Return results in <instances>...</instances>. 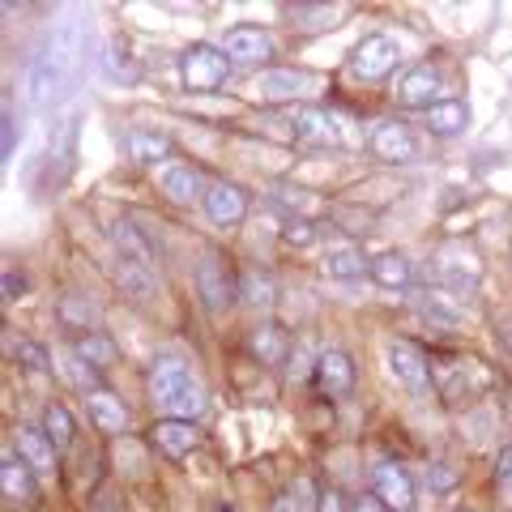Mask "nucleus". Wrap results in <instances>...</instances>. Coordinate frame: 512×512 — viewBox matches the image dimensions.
<instances>
[{
    "label": "nucleus",
    "mask_w": 512,
    "mask_h": 512,
    "mask_svg": "<svg viewBox=\"0 0 512 512\" xmlns=\"http://www.w3.org/2000/svg\"><path fill=\"white\" fill-rule=\"evenodd\" d=\"M124 146H128V154H133V163H146V167H154V163H163V158L171 154V137H163V133H150V128H133Z\"/></svg>",
    "instance_id": "412c9836"
},
{
    "label": "nucleus",
    "mask_w": 512,
    "mask_h": 512,
    "mask_svg": "<svg viewBox=\"0 0 512 512\" xmlns=\"http://www.w3.org/2000/svg\"><path fill=\"white\" fill-rule=\"evenodd\" d=\"M269 201L282 205V210H291V218H303V214L312 210V197H303V192H286V188L269 192Z\"/></svg>",
    "instance_id": "f704fd0d"
},
{
    "label": "nucleus",
    "mask_w": 512,
    "mask_h": 512,
    "mask_svg": "<svg viewBox=\"0 0 512 512\" xmlns=\"http://www.w3.org/2000/svg\"><path fill=\"white\" fill-rule=\"evenodd\" d=\"M73 359H82L90 372H103V367H111L120 359V350H116V342H111L107 333L94 329V333H82V338L73 342Z\"/></svg>",
    "instance_id": "6ab92c4d"
},
{
    "label": "nucleus",
    "mask_w": 512,
    "mask_h": 512,
    "mask_svg": "<svg viewBox=\"0 0 512 512\" xmlns=\"http://www.w3.org/2000/svg\"><path fill=\"white\" fill-rule=\"evenodd\" d=\"M94 316H99V312H94V303H86L82 295H64V299H60V325L73 329L77 338H82V333H94V329H90Z\"/></svg>",
    "instance_id": "c756f323"
},
{
    "label": "nucleus",
    "mask_w": 512,
    "mask_h": 512,
    "mask_svg": "<svg viewBox=\"0 0 512 512\" xmlns=\"http://www.w3.org/2000/svg\"><path fill=\"white\" fill-rule=\"evenodd\" d=\"M397 60H402V43L393 35H367L355 43V52H350V69H355L363 82H380L384 73H393Z\"/></svg>",
    "instance_id": "f03ea898"
},
{
    "label": "nucleus",
    "mask_w": 512,
    "mask_h": 512,
    "mask_svg": "<svg viewBox=\"0 0 512 512\" xmlns=\"http://www.w3.org/2000/svg\"><path fill=\"white\" fill-rule=\"evenodd\" d=\"M22 295H26V278L9 269V274H5V299H22Z\"/></svg>",
    "instance_id": "4c0bfd02"
},
{
    "label": "nucleus",
    "mask_w": 512,
    "mask_h": 512,
    "mask_svg": "<svg viewBox=\"0 0 512 512\" xmlns=\"http://www.w3.org/2000/svg\"><path fill=\"white\" fill-rule=\"evenodd\" d=\"M192 376H188V367H184V359H175V355H158L154 363H150V397L158 406H167L175 393L184 389Z\"/></svg>",
    "instance_id": "4468645a"
},
{
    "label": "nucleus",
    "mask_w": 512,
    "mask_h": 512,
    "mask_svg": "<svg viewBox=\"0 0 512 512\" xmlns=\"http://www.w3.org/2000/svg\"><path fill=\"white\" fill-rule=\"evenodd\" d=\"M222 52H227L231 64H244V69H256V64H269L278 56L274 35L261 26H235L222 35Z\"/></svg>",
    "instance_id": "7ed1b4c3"
},
{
    "label": "nucleus",
    "mask_w": 512,
    "mask_h": 512,
    "mask_svg": "<svg viewBox=\"0 0 512 512\" xmlns=\"http://www.w3.org/2000/svg\"><path fill=\"white\" fill-rule=\"evenodd\" d=\"M295 137L308 141V146H346V133H342V116H333L325 107H299L295 111Z\"/></svg>",
    "instance_id": "0eeeda50"
},
{
    "label": "nucleus",
    "mask_w": 512,
    "mask_h": 512,
    "mask_svg": "<svg viewBox=\"0 0 512 512\" xmlns=\"http://www.w3.org/2000/svg\"><path fill=\"white\" fill-rule=\"evenodd\" d=\"M239 299H244L248 308H256V312H269L278 303L274 278L261 274V269H244V274H239Z\"/></svg>",
    "instance_id": "4be33fe9"
},
{
    "label": "nucleus",
    "mask_w": 512,
    "mask_h": 512,
    "mask_svg": "<svg viewBox=\"0 0 512 512\" xmlns=\"http://www.w3.org/2000/svg\"><path fill=\"white\" fill-rule=\"evenodd\" d=\"M163 410L171 414V419H184V423H192V419H197V414L205 410V393H201V384H197V380H188L184 389L175 393Z\"/></svg>",
    "instance_id": "2f4dec72"
},
{
    "label": "nucleus",
    "mask_w": 512,
    "mask_h": 512,
    "mask_svg": "<svg viewBox=\"0 0 512 512\" xmlns=\"http://www.w3.org/2000/svg\"><path fill=\"white\" fill-rule=\"evenodd\" d=\"M316 512H342L338 491H325V495H320V508H316Z\"/></svg>",
    "instance_id": "ea45409f"
},
{
    "label": "nucleus",
    "mask_w": 512,
    "mask_h": 512,
    "mask_svg": "<svg viewBox=\"0 0 512 512\" xmlns=\"http://www.w3.org/2000/svg\"><path fill=\"white\" fill-rule=\"evenodd\" d=\"M470 124V107L461 99H440L436 107H427V128L436 137H457Z\"/></svg>",
    "instance_id": "aec40b11"
},
{
    "label": "nucleus",
    "mask_w": 512,
    "mask_h": 512,
    "mask_svg": "<svg viewBox=\"0 0 512 512\" xmlns=\"http://www.w3.org/2000/svg\"><path fill=\"white\" fill-rule=\"evenodd\" d=\"M116 282H120L133 299H150V295L158 291L154 278H150V269H141V265H133V261H124V256L116 261Z\"/></svg>",
    "instance_id": "7c9ffc66"
},
{
    "label": "nucleus",
    "mask_w": 512,
    "mask_h": 512,
    "mask_svg": "<svg viewBox=\"0 0 512 512\" xmlns=\"http://www.w3.org/2000/svg\"><path fill=\"white\" fill-rule=\"evenodd\" d=\"M18 453H22V461H26L30 470H47V474L56 470V457H52L56 448H52V440H47L43 431H35V427H22V431H18Z\"/></svg>",
    "instance_id": "5701e85b"
},
{
    "label": "nucleus",
    "mask_w": 512,
    "mask_h": 512,
    "mask_svg": "<svg viewBox=\"0 0 512 512\" xmlns=\"http://www.w3.org/2000/svg\"><path fill=\"white\" fill-rule=\"evenodd\" d=\"M316 508H320V487L312 483L308 474H299L295 483L274 500V508H269V512H316Z\"/></svg>",
    "instance_id": "393cba45"
},
{
    "label": "nucleus",
    "mask_w": 512,
    "mask_h": 512,
    "mask_svg": "<svg viewBox=\"0 0 512 512\" xmlns=\"http://www.w3.org/2000/svg\"><path fill=\"white\" fill-rule=\"evenodd\" d=\"M350 512H389V508H384V504L376 500V495H363V500L350 504Z\"/></svg>",
    "instance_id": "58836bf2"
},
{
    "label": "nucleus",
    "mask_w": 512,
    "mask_h": 512,
    "mask_svg": "<svg viewBox=\"0 0 512 512\" xmlns=\"http://www.w3.org/2000/svg\"><path fill=\"white\" fill-rule=\"evenodd\" d=\"M111 239H116V248H120V256L124 261H133V265H141V269H154V261H158V252H154V244L146 235H141L133 222H124V218H116L111 222Z\"/></svg>",
    "instance_id": "dca6fc26"
},
{
    "label": "nucleus",
    "mask_w": 512,
    "mask_h": 512,
    "mask_svg": "<svg viewBox=\"0 0 512 512\" xmlns=\"http://www.w3.org/2000/svg\"><path fill=\"white\" fill-rule=\"evenodd\" d=\"M440 90H444V73L436 64H419V69H410L402 77V86H397V103L402 107H436L440 103Z\"/></svg>",
    "instance_id": "6e6552de"
},
{
    "label": "nucleus",
    "mask_w": 512,
    "mask_h": 512,
    "mask_svg": "<svg viewBox=\"0 0 512 512\" xmlns=\"http://www.w3.org/2000/svg\"><path fill=\"white\" fill-rule=\"evenodd\" d=\"M86 406H90V419H94V427H103V431H124V427H128V410H124V402H120L116 393L99 389V384H94V389H90Z\"/></svg>",
    "instance_id": "a211bd4d"
},
{
    "label": "nucleus",
    "mask_w": 512,
    "mask_h": 512,
    "mask_svg": "<svg viewBox=\"0 0 512 512\" xmlns=\"http://www.w3.org/2000/svg\"><path fill=\"white\" fill-rule=\"evenodd\" d=\"M286 350H291V333H286L282 325H256L252 329V338H248V355L256 363H282L286 359Z\"/></svg>",
    "instance_id": "f3484780"
},
{
    "label": "nucleus",
    "mask_w": 512,
    "mask_h": 512,
    "mask_svg": "<svg viewBox=\"0 0 512 512\" xmlns=\"http://www.w3.org/2000/svg\"><path fill=\"white\" fill-rule=\"evenodd\" d=\"M0 491H5L9 504L35 500V474H30L22 453H13V448H5V457H0Z\"/></svg>",
    "instance_id": "ddd939ff"
},
{
    "label": "nucleus",
    "mask_w": 512,
    "mask_h": 512,
    "mask_svg": "<svg viewBox=\"0 0 512 512\" xmlns=\"http://www.w3.org/2000/svg\"><path fill=\"white\" fill-rule=\"evenodd\" d=\"M372 282L384 291H406L410 286V261L402 252H380L372 261Z\"/></svg>",
    "instance_id": "b1692460"
},
{
    "label": "nucleus",
    "mask_w": 512,
    "mask_h": 512,
    "mask_svg": "<svg viewBox=\"0 0 512 512\" xmlns=\"http://www.w3.org/2000/svg\"><path fill=\"white\" fill-rule=\"evenodd\" d=\"M154 444H158V453L180 461L201 444V431L192 423H184V419H163V423H154Z\"/></svg>",
    "instance_id": "2eb2a0df"
},
{
    "label": "nucleus",
    "mask_w": 512,
    "mask_h": 512,
    "mask_svg": "<svg viewBox=\"0 0 512 512\" xmlns=\"http://www.w3.org/2000/svg\"><path fill=\"white\" fill-rule=\"evenodd\" d=\"M201 205H205V214H210V222H218V227H235V222L248 214V197L235 184H222V180L205 188Z\"/></svg>",
    "instance_id": "f8f14e48"
},
{
    "label": "nucleus",
    "mask_w": 512,
    "mask_h": 512,
    "mask_svg": "<svg viewBox=\"0 0 512 512\" xmlns=\"http://www.w3.org/2000/svg\"><path fill=\"white\" fill-rule=\"evenodd\" d=\"M43 436L52 440V448H69L73 444V436H77L73 414L64 410L60 402H47V410H43Z\"/></svg>",
    "instance_id": "c85d7f7f"
},
{
    "label": "nucleus",
    "mask_w": 512,
    "mask_h": 512,
    "mask_svg": "<svg viewBox=\"0 0 512 512\" xmlns=\"http://www.w3.org/2000/svg\"><path fill=\"white\" fill-rule=\"evenodd\" d=\"M64 82H69V77L56 69L52 56L39 52L35 60H30V69H26V99H30V107H52L60 99Z\"/></svg>",
    "instance_id": "9d476101"
},
{
    "label": "nucleus",
    "mask_w": 512,
    "mask_h": 512,
    "mask_svg": "<svg viewBox=\"0 0 512 512\" xmlns=\"http://www.w3.org/2000/svg\"><path fill=\"white\" fill-rule=\"evenodd\" d=\"M13 355H18V363L26 367V372H52V355H47V346L30 342V338H18Z\"/></svg>",
    "instance_id": "473e14b6"
},
{
    "label": "nucleus",
    "mask_w": 512,
    "mask_h": 512,
    "mask_svg": "<svg viewBox=\"0 0 512 512\" xmlns=\"http://www.w3.org/2000/svg\"><path fill=\"white\" fill-rule=\"evenodd\" d=\"M431 483H436V487H453V474H448V470H436V474H431Z\"/></svg>",
    "instance_id": "a19ab883"
},
{
    "label": "nucleus",
    "mask_w": 512,
    "mask_h": 512,
    "mask_svg": "<svg viewBox=\"0 0 512 512\" xmlns=\"http://www.w3.org/2000/svg\"><path fill=\"white\" fill-rule=\"evenodd\" d=\"M372 487H376V500L389 512H410L414 508V478L406 474L402 461H376Z\"/></svg>",
    "instance_id": "423d86ee"
},
{
    "label": "nucleus",
    "mask_w": 512,
    "mask_h": 512,
    "mask_svg": "<svg viewBox=\"0 0 512 512\" xmlns=\"http://www.w3.org/2000/svg\"><path fill=\"white\" fill-rule=\"evenodd\" d=\"M282 244L308 248V244H316V227H312L308 218H286V222H282Z\"/></svg>",
    "instance_id": "72a5a7b5"
},
{
    "label": "nucleus",
    "mask_w": 512,
    "mask_h": 512,
    "mask_svg": "<svg viewBox=\"0 0 512 512\" xmlns=\"http://www.w3.org/2000/svg\"><path fill=\"white\" fill-rule=\"evenodd\" d=\"M0 128H5V133H0V158L9 163L13 150H18V120H13L9 111H5V124H0Z\"/></svg>",
    "instance_id": "c9c22d12"
},
{
    "label": "nucleus",
    "mask_w": 512,
    "mask_h": 512,
    "mask_svg": "<svg viewBox=\"0 0 512 512\" xmlns=\"http://www.w3.org/2000/svg\"><path fill=\"white\" fill-rule=\"evenodd\" d=\"M312 86H316L312 73H291V69L261 77V94H265V99H291V94H308Z\"/></svg>",
    "instance_id": "cd10ccee"
},
{
    "label": "nucleus",
    "mask_w": 512,
    "mask_h": 512,
    "mask_svg": "<svg viewBox=\"0 0 512 512\" xmlns=\"http://www.w3.org/2000/svg\"><path fill=\"white\" fill-rule=\"evenodd\" d=\"M495 478H500V483H508V478H512V440L500 448V453H495Z\"/></svg>",
    "instance_id": "e433bc0d"
},
{
    "label": "nucleus",
    "mask_w": 512,
    "mask_h": 512,
    "mask_svg": "<svg viewBox=\"0 0 512 512\" xmlns=\"http://www.w3.org/2000/svg\"><path fill=\"white\" fill-rule=\"evenodd\" d=\"M457 512H470V508H457Z\"/></svg>",
    "instance_id": "79ce46f5"
},
{
    "label": "nucleus",
    "mask_w": 512,
    "mask_h": 512,
    "mask_svg": "<svg viewBox=\"0 0 512 512\" xmlns=\"http://www.w3.org/2000/svg\"><path fill=\"white\" fill-rule=\"evenodd\" d=\"M372 154L384 163H410L414 158V133L402 120H380L372 128Z\"/></svg>",
    "instance_id": "9b49d317"
},
{
    "label": "nucleus",
    "mask_w": 512,
    "mask_h": 512,
    "mask_svg": "<svg viewBox=\"0 0 512 512\" xmlns=\"http://www.w3.org/2000/svg\"><path fill=\"white\" fill-rule=\"evenodd\" d=\"M163 192H167L175 205H192L197 197H205V192H201V175H197V167H188V163L171 167L163 175Z\"/></svg>",
    "instance_id": "a878e982"
},
{
    "label": "nucleus",
    "mask_w": 512,
    "mask_h": 512,
    "mask_svg": "<svg viewBox=\"0 0 512 512\" xmlns=\"http://www.w3.org/2000/svg\"><path fill=\"white\" fill-rule=\"evenodd\" d=\"M197 291H201V303L210 312H227L231 303H235L239 282H231V274H227V265H222L218 252H205L201 256V265H197Z\"/></svg>",
    "instance_id": "20e7f679"
},
{
    "label": "nucleus",
    "mask_w": 512,
    "mask_h": 512,
    "mask_svg": "<svg viewBox=\"0 0 512 512\" xmlns=\"http://www.w3.org/2000/svg\"><path fill=\"white\" fill-rule=\"evenodd\" d=\"M384 359H389V372L406 384L410 393H427L431 384V367H427V355L414 342L406 338H393L389 346H384Z\"/></svg>",
    "instance_id": "39448f33"
},
{
    "label": "nucleus",
    "mask_w": 512,
    "mask_h": 512,
    "mask_svg": "<svg viewBox=\"0 0 512 512\" xmlns=\"http://www.w3.org/2000/svg\"><path fill=\"white\" fill-rule=\"evenodd\" d=\"M227 77H231V60H227L222 47L192 43L188 52L180 56V82L192 94H214V90L227 86Z\"/></svg>",
    "instance_id": "f257e3e1"
},
{
    "label": "nucleus",
    "mask_w": 512,
    "mask_h": 512,
    "mask_svg": "<svg viewBox=\"0 0 512 512\" xmlns=\"http://www.w3.org/2000/svg\"><path fill=\"white\" fill-rule=\"evenodd\" d=\"M316 384L325 397H333V402L355 389V363H350L346 350H320L316 355Z\"/></svg>",
    "instance_id": "1a4fd4ad"
},
{
    "label": "nucleus",
    "mask_w": 512,
    "mask_h": 512,
    "mask_svg": "<svg viewBox=\"0 0 512 512\" xmlns=\"http://www.w3.org/2000/svg\"><path fill=\"white\" fill-rule=\"evenodd\" d=\"M325 274L338 278V282H350V278L372 274V261H367L359 248H333V252L325 256Z\"/></svg>",
    "instance_id": "bb28decb"
}]
</instances>
